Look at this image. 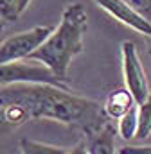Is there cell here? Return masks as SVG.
Instances as JSON below:
<instances>
[{
    "mask_svg": "<svg viewBox=\"0 0 151 154\" xmlns=\"http://www.w3.org/2000/svg\"><path fill=\"white\" fill-rule=\"evenodd\" d=\"M119 136L124 142H131L137 138V131H139V106H135L128 115H124L119 120Z\"/></svg>",
    "mask_w": 151,
    "mask_h": 154,
    "instance_id": "9",
    "label": "cell"
},
{
    "mask_svg": "<svg viewBox=\"0 0 151 154\" xmlns=\"http://www.w3.org/2000/svg\"><path fill=\"white\" fill-rule=\"evenodd\" d=\"M135 106H139V104H137L135 97L130 93V90H115L106 97V100L103 104V109H104L108 118L120 120L124 115H128Z\"/></svg>",
    "mask_w": 151,
    "mask_h": 154,
    "instance_id": "8",
    "label": "cell"
},
{
    "mask_svg": "<svg viewBox=\"0 0 151 154\" xmlns=\"http://www.w3.org/2000/svg\"><path fill=\"white\" fill-rule=\"evenodd\" d=\"M151 134V95L149 99L139 106V131L137 140H144Z\"/></svg>",
    "mask_w": 151,
    "mask_h": 154,
    "instance_id": "12",
    "label": "cell"
},
{
    "mask_svg": "<svg viewBox=\"0 0 151 154\" xmlns=\"http://www.w3.org/2000/svg\"><path fill=\"white\" fill-rule=\"evenodd\" d=\"M54 32L49 25H40L34 29L18 32L14 36H9L0 45V65H7L13 61H20L25 57H31L38 48L49 39V36Z\"/></svg>",
    "mask_w": 151,
    "mask_h": 154,
    "instance_id": "3",
    "label": "cell"
},
{
    "mask_svg": "<svg viewBox=\"0 0 151 154\" xmlns=\"http://www.w3.org/2000/svg\"><path fill=\"white\" fill-rule=\"evenodd\" d=\"M115 131L110 122H106L101 129L85 134V143L88 154H115Z\"/></svg>",
    "mask_w": 151,
    "mask_h": 154,
    "instance_id": "7",
    "label": "cell"
},
{
    "mask_svg": "<svg viewBox=\"0 0 151 154\" xmlns=\"http://www.w3.org/2000/svg\"><path fill=\"white\" fill-rule=\"evenodd\" d=\"M27 120H31V115L27 113V109L16 102H9V104H2V122L9 124V125H22Z\"/></svg>",
    "mask_w": 151,
    "mask_h": 154,
    "instance_id": "10",
    "label": "cell"
},
{
    "mask_svg": "<svg viewBox=\"0 0 151 154\" xmlns=\"http://www.w3.org/2000/svg\"><path fill=\"white\" fill-rule=\"evenodd\" d=\"M120 52H122V75H124L126 90H130V93L135 97L137 104L140 106L149 99L151 91L146 72L137 54V47L133 41H122Z\"/></svg>",
    "mask_w": 151,
    "mask_h": 154,
    "instance_id": "5",
    "label": "cell"
},
{
    "mask_svg": "<svg viewBox=\"0 0 151 154\" xmlns=\"http://www.w3.org/2000/svg\"><path fill=\"white\" fill-rule=\"evenodd\" d=\"M130 5H133L140 14H144L151 22V0H126Z\"/></svg>",
    "mask_w": 151,
    "mask_h": 154,
    "instance_id": "14",
    "label": "cell"
},
{
    "mask_svg": "<svg viewBox=\"0 0 151 154\" xmlns=\"http://www.w3.org/2000/svg\"><path fill=\"white\" fill-rule=\"evenodd\" d=\"M0 16L7 23L18 20V16H20V0H0Z\"/></svg>",
    "mask_w": 151,
    "mask_h": 154,
    "instance_id": "13",
    "label": "cell"
},
{
    "mask_svg": "<svg viewBox=\"0 0 151 154\" xmlns=\"http://www.w3.org/2000/svg\"><path fill=\"white\" fill-rule=\"evenodd\" d=\"M101 9H104L110 16H113L115 20H119L120 23H124L126 27L151 36V22L140 14L133 5H130L126 0H94Z\"/></svg>",
    "mask_w": 151,
    "mask_h": 154,
    "instance_id": "6",
    "label": "cell"
},
{
    "mask_svg": "<svg viewBox=\"0 0 151 154\" xmlns=\"http://www.w3.org/2000/svg\"><path fill=\"white\" fill-rule=\"evenodd\" d=\"M9 84H52L69 90L67 82L59 81V77L49 66L29 65L22 61L0 65V86H9Z\"/></svg>",
    "mask_w": 151,
    "mask_h": 154,
    "instance_id": "4",
    "label": "cell"
},
{
    "mask_svg": "<svg viewBox=\"0 0 151 154\" xmlns=\"http://www.w3.org/2000/svg\"><path fill=\"white\" fill-rule=\"evenodd\" d=\"M31 2H33V0H20V14L29 7V4H31Z\"/></svg>",
    "mask_w": 151,
    "mask_h": 154,
    "instance_id": "17",
    "label": "cell"
},
{
    "mask_svg": "<svg viewBox=\"0 0 151 154\" xmlns=\"http://www.w3.org/2000/svg\"><path fill=\"white\" fill-rule=\"evenodd\" d=\"M88 16L83 4H67L59 25L49 39L29 57L31 61L49 66L59 81L69 82V68L76 56L83 52V34L86 32Z\"/></svg>",
    "mask_w": 151,
    "mask_h": 154,
    "instance_id": "2",
    "label": "cell"
},
{
    "mask_svg": "<svg viewBox=\"0 0 151 154\" xmlns=\"http://www.w3.org/2000/svg\"><path fill=\"white\" fill-rule=\"evenodd\" d=\"M0 102H16L27 109L31 120L45 118L74 125L85 134L101 129L106 124V113L95 100L77 97L70 90L52 84H9L2 86Z\"/></svg>",
    "mask_w": 151,
    "mask_h": 154,
    "instance_id": "1",
    "label": "cell"
},
{
    "mask_svg": "<svg viewBox=\"0 0 151 154\" xmlns=\"http://www.w3.org/2000/svg\"><path fill=\"white\" fill-rule=\"evenodd\" d=\"M20 151H22V154H67L69 152V149L49 145V143H41V142L29 140V138H22L20 140Z\"/></svg>",
    "mask_w": 151,
    "mask_h": 154,
    "instance_id": "11",
    "label": "cell"
},
{
    "mask_svg": "<svg viewBox=\"0 0 151 154\" xmlns=\"http://www.w3.org/2000/svg\"><path fill=\"white\" fill-rule=\"evenodd\" d=\"M119 154H151V145H126L119 149Z\"/></svg>",
    "mask_w": 151,
    "mask_h": 154,
    "instance_id": "15",
    "label": "cell"
},
{
    "mask_svg": "<svg viewBox=\"0 0 151 154\" xmlns=\"http://www.w3.org/2000/svg\"><path fill=\"white\" fill-rule=\"evenodd\" d=\"M67 154H88V151H86V143L85 142H81L79 145H76L72 151H69Z\"/></svg>",
    "mask_w": 151,
    "mask_h": 154,
    "instance_id": "16",
    "label": "cell"
}]
</instances>
